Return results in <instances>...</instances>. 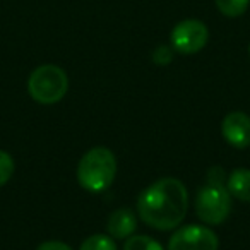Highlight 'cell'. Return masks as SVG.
<instances>
[{"mask_svg":"<svg viewBox=\"0 0 250 250\" xmlns=\"http://www.w3.org/2000/svg\"><path fill=\"white\" fill-rule=\"evenodd\" d=\"M69 91V77L65 70L53 63L40 65L29 74L28 93L40 104H55L63 100Z\"/></svg>","mask_w":250,"mask_h":250,"instance_id":"cell-3","label":"cell"},{"mask_svg":"<svg viewBox=\"0 0 250 250\" xmlns=\"http://www.w3.org/2000/svg\"><path fill=\"white\" fill-rule=\"evenodd\" d=\"M231 211V194L221 184H204L195 195V214L206 225H221Z\"/></svg>","mask_w":250,"mask_h":250,"instance_id":"cell-4","label":"cell"},{"mask_svg":"<svg viewBox=\"0 0 250 250\" xmlns=\"http://www.w3.org/2000/svg\"><path fill=\"white\" fill-rule=\"evenodd\" d=\"M79 250H117V245L110 235H91L81 243Z\"/></svg>","mask_w":250,"mask_h":250,"instance_id":"cell-12","label":"cell"},{"mask_svg":"<svg viewBox=\"0 0 250 250\" xmlns=\"http://www.w3.org/2000/svg\"><path fill=\"white\" fill-rule=\"evenodd\" d=\"M153 62L156 65H168V63L173 60V48L167 45H160L156 50L153 52Z\"/></svg>","mask_w":250,"mask_h":250,"instance_id":"cell-14","label":"cell"},{"mask_svg":"<svg viewBox=\"0 0 250 250\" xmlns=\"http://www.w3.org/2000/svg\"><path fill=\"white\" fill-rule=\"evenodd\" d=\"M219 240L212 229L201 225H187L171 235L168 250H218Z\"/></svg>","mask_w":250,"mask_h":250,"instance_id":"cell-6","label":"cell"},{"mask_svg":"<svg viewBox=\"0 0 250 250\" xmlns=\"http://www.w3.org/2000/svg\"><path fill=\"white\" fill-rule=\"evenodd\" d=\"M124 250H165L160 242L147 235H132L125 240Z\"/></svg>","mask_w":250,"mask_h":250,"instance_id":"cell-11","label":"cell"},{"mask_svg":"<svg viewBox=\"0 0 250 250\" xmlns=\"http://www.w3.org/2000/svg\"><path fill=\"white\" fill-rule=\"evenodd\" d=\"M137 228V216L130 209H117L113 214L108 218V235L115 240H125L134 235Z\"/></svg>","mask_w":250,"mask_h":250,"instance_id":"cell-8","label":"cell"},{"mask_svg":"<svg viewBox=\"0 0 250 250\" xmlns=\"http://www.w3.org/2000/svg\"><path fill=\"white\" fill-rule=\"evenodd\" d=\"M16 170V163L7 151H0V187H4L12 178Z\"/></svg>","mask_w":250,"mask_h":250,"instance_id":"cell-13","label":"cell"},{"mask_svg":"<svg viewBox=\"0 0 250 250\" xmlns=\"http://www.w3.org/2000/svg\"><path fill=\"white\" fill-rule=\"evenodd\" d=\"M117 175V158L108 147H93L77 165V182L84 190L100 194L106 190Z\"/></svg>","mask_w":250,"mask_h":250,"instance_id":"cell-2","label":"cell"},{"mask_svg":"<svg viewBox=\"0 0 250 250\" xmlns=\"http://www.w3.org/2000/svg\"><path fill=\"white\" fill-rule=\"evenodd\" d=\"M221 134L229 146L245 149L250 146V117L243 111H231L221 122Z\"/></svg>","mask_w":250,"mask_h":250,"instance_id":"cell-7","label":"cell"},{"mask_svg":"<svg viewBox=\"0 0 250 250\" xmlns=\"http://www.w3.org/2000/svg\"><path fill=\"white\" fill-rule=\"evenodd\" d=\"M36 250H72V249H70V245L59 242V240H48V242H43L42 245H38Z\"/></svg>","mask_w":250,"mask_h":250,"instance_id":"cell-15","label":"cell"},{"mask_svg":"<svg viewBox=\"0 0 250 250\" xmlns=\"http://www.w3.org/2000/svg\"><path fill=\"white\" fill-rule=\"evenodd\" d=\"M226 188L231 197L242 202H250V170L249 168H236L226 178Z\"/></svg>","mask_w":250,"mask_h":250,"instance_id":"cell-9","label":"cell"},{"mask_svg":"<svg viewBox=\"0 0 250 250\" xmlns=\"http://www.w3.org/2000/svg\"><path fill=\"white\" fill-rule=\"evenodd\" d=\"M216 7L226 18H240L249 9L250 0H214Z\"/></svg>","mask_w":250,"mask_h":250,"instance_id":"cell-10","label":"cell"},{"mask_svg":"<svg viewBox=\"0 0 250 250\" xmlns=\"http://www.w3.org/2000/svg\"><path fill=\"white\" fill-rule=\"evenodd\" d=\"M209 40V29L199 19H185L173 28L170 35L171 48L182 55H194L201 52Z\"/></svg>","mask_w":250,"mask_h":250,"instance_id":"cell-5","label":"cell"},{"mask_svg":"<svg viewBox=\"0 0 250 250\" xmlns=\"http://www.w3.org/2000/svg\"><path fill=\"white\" fill-rule=\"evenodd\" d=\"M225 178H228V177H225V171H223V168H219V167H214V168H211L209 170V173H208V182H211V184H225Z\"/></svg>","mask_w":250,"mask_h":250,"instance_id":"cell-16","label":"cell"},{"mask_svg":"<svg viewBox=\"0 0 250 250\" xmlns=\"http://www.w3.org/2000/svg\"><path fill=\"white\" fill-rule=\"evenodd\" d=\"M188 209V192L184 182L173 177L160 178L141 192L137 214L141 221L158 231L175 229Z\"/></svg>","mask_w":250,"mask_h":250,"instance_id":"cell-1","label":"cell"},{"mask_svg":"<svg viewBox=\"0 0 250 250\" xmlns=\"http://www.w3.org/2000/svg\"><path fill=\"white\" fill-rule=\"evenodd\" d=\"M249 55H250V45H249Z\"/></svg>","mask_w":250,"mask_h":250,"instance_id":"cell-17","label":"cell"}]
</instances>
